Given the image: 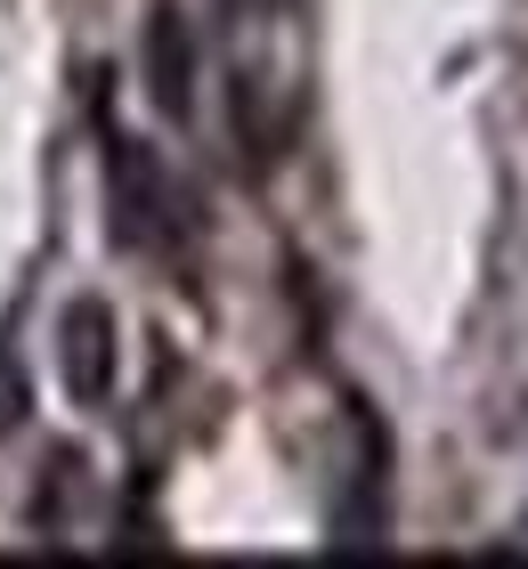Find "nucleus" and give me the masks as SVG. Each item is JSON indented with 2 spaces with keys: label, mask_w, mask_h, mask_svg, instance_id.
<instances>
[{
  "label": "nucleus",
  "mask_w": 528,
  "mask_h": 569,
  "mask_svg": "<svg viewBox=\"0 0 528 569\" xmlns=\"http://www.w3.org/2000/svg\"><path fill=\"white\" fill-rule=\"evenodd\" d=\"M114 367H122L114 309H106L98 293L66 301V318H58V375H66L73 407H106V399H114Z\"/></svg>",
  "instance_id": "obj_1"
},
{
  "label": "nucleus",
  "mask_w": 528,
  "mask_h": 569,
  "mask_svg": "<svg viewBox=\"0 0 528 569\" xmlns=\"http://www.w3.org/2000/svg\"><path fill=\"white\" fill-rule=\"evenodd\" d=\"M139 66H147V98H155L171 122H188V114H196V24H188L179 0H155V9H147Z\"/></svg>",
  "instance_id": "obj_2"
},
{
  "label": "nucleus",
  "mask_w": 528,
  "mask_h": 569,
  "mask_svg": "<svg viewBox=\"0 0 528 569\" xmlns=\"http://www.w3.org/2000/svg\"><path fill=\"white\" fill-rule=\"evenodd\" d=\"M106 203H114V237L155 244L163 237V171L139 139H106Z\"/></svg>",
  "instance_id": "obj_3"
},
{
  "label": "nucleus",
  "mask_w": 528,
  "mask_h": 569,
  "mask_svg": "<svg viewBox=\"0 0 528 569\" xmlns=\"http://www.w3.org/2000/svg\"><path fill=\"white\" fill-rule=\"evenodd\" d=\"M236 139H245L252 171L269 163V122H260V82H252V73H236Z\"/></svg>",
  "instance_id": "obj_4"
},
{
  "label": "nucleus",
  "mask_w": 528,
  "mask_h": 569,
  "mask_svg": "<svg viewBox=\"0 0 528 569\" xmlns=\"http://www.w3.org/2000/svg\"><path fill=\"white\" fill-rule=\"evenodd\" d=\"M220 9H236V0H220Z\"/></svg>",
  "instance_id": "obj_5"
}]
</instances>
